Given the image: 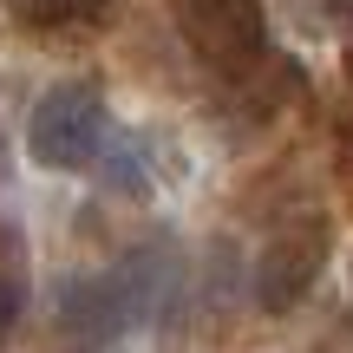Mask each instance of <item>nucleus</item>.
Listing matches in <instances>:
<instances>
[{
    "label": "nucleus",
    "mask_w": 353,
    "mask_h": 353,
    "mask_svg": "<svg viewBox=\"0 0 353 353\" xmlns=\"http://www.w3.org/2000/svg\"><path fill=\"white\" fill-rule=\"evenodd\" d=\"M112 0H7V13L26 33H65V26H99Z\"/></svg>",
    "instance_id": "nucleus-5"
},
{
    "label": "nucleus",
    "mask_w": 353,
    "mask_h": 353,
    "mask_svg": "<svg viewBox=\"0 0 353 353\" xmlns=\"http://www.w3.org/2000/svg\"><path fill=\"white\" fill-rule=\"evenodd\" d=\"M59 321L85 341H112V334L138 327V307H131L125 268H105V275H72L59 281Z\"/></svg>",
    "instance_id": "nucleus-4"
},
{
    "label": "nucleus",
    "mask_w": 353,
    "mask_h": 353,
    "mask_svg": "<svg viewBox=\"0 0 353 353\" xmlns=\"http://www.w3.org/2000/svg\"><path fill=\"white\" fill-rule=\"evenodd\" d=\"M341 157H347V176H353V131H347V151H341Z\"/></svg>",
    "instance_id": "nucleus-8"
},
{
    "label": "nucleus",
    "mask_w": 353,
    "mask_h": 353,
    "mask_svg": "<svg viewBox=\"0 0 353 353\" xmlns=\"http://www.w3.org/2000/svg\"><path fill=\"white\" fill-rule=\"evenodd\" d=\"M327 223L321 216H294V223H281L275 236L262 242V262H255V307L262 314H288L294 301H301L307 288H314V275L327 268Z\"/></svg>",
    "instance_id": "nucleus-3"
},
{
    "label": "nucleus",
    "mask_w": 353,
    "mask_h": 353,
    "mask_svg": "<svg viewBox=\"0 0 353 353\" xmlns=\"http://www.w3.org/2000/svg\"><path fill=\"white\" fill-rule=\"evenodd\" d=\"M20 307H26V255L13 242V229H0V334L20 321Z\"/></svg>",
    "instance_id": "nucleus-7"
},
{
    "label": "nucleus",
    "mask_w": 353,
    "mask_h": 353,
    "mask_svg": "<svg viewBox=\"0 0 353 353\" xmlns=\"http://www.w3.org/2000/svg\"><path fill=\"white\" fill-rule=\"evenodd\" d=\"M105 138H112V112H105V92L92 79H59L33 99L26 112V157L39 170H85L99 164Z\"/></svg>",
    "instance_id": "nucleus-1"
},
{
    "label": "nucleus",
    "mask_w": 353,
    "mask_h": 353,
    "mask_svg": "<svg viewBox=\"0 0 353 353\" xmlns=\"http://www.w3.org/2000/svg\"><path fill=\"white\" fill-rule=\"evenodd\" d=\"M105 176H112V190H125V196H151V183H157V164H151V138H125V144H112L105 138Z\"/></svg>",
    "instance_id": "nucleus-6"
},
{
    "label": "nucleus",
    "mask_w": 353,
    "mask_h": 353,
    "mask_svg": "<svg viewBox=\"0 0 353 353\" xmlns=\"http://www.w3.org/2000/svg\"><path fill=\"white\" fill-rule=\"evenodd\" d=\"M176 33L210 72L249 79L268 52V13L262 0H176Z\"/></svg>",
    "instance_id": "nucleus-2"
}]
</instances>
